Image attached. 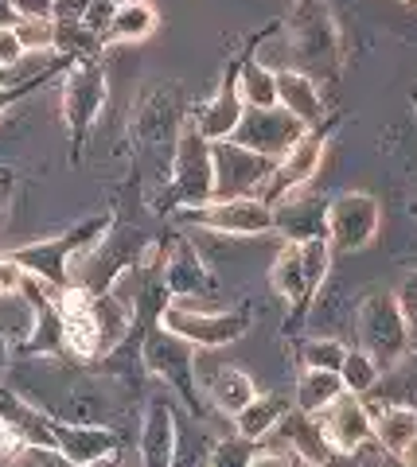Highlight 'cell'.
<instances>
[{"instance_id":"cell-27","label":"cell","mask_w":417,"mask_h":467,"mask_svg":"<svg viewBox=\"0 0 417 467\" xmlns=\"http://www.w3.org/2000/svg\"><path fill=\"white\" fill-rule=\"evenodd\" d=\"M339 382L348 393H355V398H367V393L379 389L382 370L375 367V358H370L367 350L348 347V358H343V367H339Z\"/></svg>"},{"instance_id":"cell-30","label":"cell","mask_w":417,"mask_h":467,"mask_svg":"<svg viewBox=\"0 0 417 467\" xmlns=\"http://www.w3.org/2000/svg\"><path fill=\"white\" fill-rule=\"evenodd\" d=\"M257 444L242 441V436H226V441H214L211 444V460L207 467H250Z\"/></svg>"},{"instance_id":"cell-1","label":"cell","mask_w":417,"mask_h":467,"mask_svg":"<svg viewBox=\"0 0 417 467\" xmlns=\"http://www.w3.org/2000/svg\"><path fill=\"white\" fill-rule=\"evenodd\" d=\"M188 125V106H183V86L180 82H149L141 90L137 106H133V144L145 168L152 171V187H149V202L164 192L168 171H172V156H176V140Z\"/></svg>"},{"instance_id":"cell-19","label":"cell","mask_w":417,"mask_h":467,"mask_svg":"<svg viewBox=\"0 0 417 467\" xmlns=\"http://www.w3.org/2000/svg\"><path fill=\"white\" fill-rule=\"evenodd\" d=\"M370 425H375V441L382 444L386 456L406 460L417 448V409L401 401H367Z\"/></svg>"},{"instance_id":"cell-44","label":"cell","mask_w":417,"mask_h":467,"mask_svg":"<svg viewBox=\"0 0 417 467\" xmlns=\"http://www.w3.org/2000/svg\"><path fill=\"white\" fill-rule=\"evenodd\" d=\"M398 5H417V0H398Z\"/></svg>"},{"instance_id":"cell-8","label":"cell","mask_w":417,"mask_h":467,"mask_svg":"<svg viewBox=\"0 0 417 467\" xmlns=\"http://www.w3.org/2000/svg\"><path fill=\"white\" fill-rule=\"evenodd\" d=\"M355 343L359 350H367L375 358V367L382 374L398 370V362L410 355V331H406V316L398 308L394 292H370L359 300L355 308Z\"/></svg>"},{"instance_id":"cell-13","label":"cell","mask_w":417,"mask_h":467,"mask_svg":"<svg viewBox=\"0 0 417 467\" xmlns=\"http://www.w3.org/2000/svg\"><path fill=\"white\" fill-rule=\"evenodd\" d=\"M183 226L211 230V234H235V238H262L273 234V207L262 199H226V202H203L172 214Z\"/></svg>"},{"instance_id":"cell-35","label":"cell","mask_w":417,"mask_h":467,"mask_svg":"<svg viewBox=\"0 0 417 467\" xmlns=\"http://www.w3.org/2000/svg\"><path fill=\"white\" fill-rule=\"evenodd\" d=\"M250 467H297V456L289 448H262V444H257Z\"/></svg>"},{"instance_id":"cell-42","label":"cell","mask_w":417,"mask_h":467,"mask_svg":"<svg viewBox=\"0 0 417 467\" xmlns=\"http://www.w3.org/2000/svg\"><path fill=\"white\" fill-rule=\"evenodd\" d=\"M5 82H16V75H8V70H0V86Z\"/></svg>"},{"instance_id":"cell-14","label":"cell","mask_w":417,"mask_h":467,"mask_svg":"<svg viewBox=\"0 0 417 467\" xmlns=\"http://www.w3.org/2000/svg\"><path fill=\"white\" fill-rule=\"evenodd\" d=\"M242 113H246V98H242V51H238L235 58H226L219 90H214L207 101H199V106L188 113V121L214 144V140L235 137Z\"/></svg>"},{"instance_id":"cell-38","label":"cell","mask_w":417,"mask_h":467,"mask_svg":"<svg viewBox=\"0 0 417 467\" xmlns=\"http://www.w3.org/2000/svg\"><path fill=\"white\" fill-rule=\"evenodd\" d=\"M401 367H410V378H406V389H410V398L401 401V405H413V409H417V350H410V355L401 358Z\"/></svg>"},{"instance_id":"cell-11","label":"cell","mask_w":417,"mask_h":467,"mask_svg":"<svg viewBox=\"0 0 417 467\" xmlns=\"http://www.w3.org/2000/svg\"><path fill=\"white\" fill-rule=\"evenodd\" d=\"M332 133H336V121H324V125L308 129V133L300 137L293 149L277 160V164H273V175L266 180V187H262V195L257 199H262L266 207H277V202H285L289 195L305 192V187L316 180L320 164H324V152H328Z\"/></svg>"},{"instance_id":"cell-41","label":"cell","mask_w":417,"mask_h":467,"mask_svg":"<svg viewBox=\"0 0 417 467\" xmlns=\"http://www.w3.org/2000/svg\"><path fill=\"white\" fill-rule=\"evenodd\" d=\"M382 467H417L413 460H398V456H386V463Z\"/></svg>"},{"instance_id":"cell-37","label":"cell","mask_w":417,"mask_h":467,"mask_svg":"<svg viewBox=\"0 0 417 467\" xmlns=\"http://www.w3.org/2000/svg\"><path fill=\"white\" fill-rule=\"evenodd\" d=\"M12 350H16V343H12V335L0 327V382H5L8 370H12Z\"/></svg>"},{"instance_id":"cell-31","label":"cell","mask_w":417,"mask_h":467,"mask_svg":"<svg viewBox=\"0 0 417 467\" xmlns=\"http://www.w3.org/2000/svg\"><path fill=\"white\" fill-rule=\"evenodd\" d=\"M398 308L406 316V331H410V347L417 350V273H406L398 285Z\"/></svg>"},{"instance_id":"cell-2","label":"cell","mask_w":417,"mask_h":467,"mask_svg":"<svg viewBox=\"0 0 417 467\" xmlns=\"http://www.w3.org/2000/svg\"><path fill=\"white\" fill-rule=\"evenodd\" d=\"M332 245L328 238H308V242H285L281 254L273 257V269H269V285L273 292L289 304V316L281 324V339L285 343H297L300 327L308 324L312 316V304L320 296V288L332 273Z\"/></svg>"},{"instance_id":"cell-24","label":"cell","mask_w":417,"mask_h":467,"mask_svg":"<svg viewBox=\"0 0 417 467\" xmlns=\"http://www.w3.org/2000/svg\"><path fill=\"white\" fill-rule=\"evenodd\" d=\"M207 398H211V409L223 417H238L254 398H257V386L254 378L242 370V367H219L211 378H207Z\"/></svg>"},{"instance_id":"cell-46","label":"cell","mask_w":417,"mask_h":467,"mask_svg":"<svg viewBox=\"0 0 417 467\" xmlns=\"http://www.w3.org/2000/svg\"><path fill=\"white\" fill-rule=\"evenodd\" d=\"M113 5H118V0H113Z\"/></svg>"},{"instance_id":"cell-32","label":"cell","mask_w":417,"mask_h":467,"mask_svg":"<svg viewBox=\"0 0 417 467\" xmlns=\"http://www.w3.org/2000/svg\"><path fill=\"white\" fill-rule=\"evenodd\" d=\"M24 43L16 36V27L12 24H0V70H8V75H16L20 63H24Z\"/></svg>"},{"instance_id":"cell-47","label":"cell","mask_w":417,"mask_h":467,"mask_svg":"<svg viewBox=\"0 0 417 467\" xmlns=\"http://www.w3.org/2000/svg\"><path fill=\"white\" fill-rule=\"evenodd\" d=\"M293 5H297V0H293Z\"/></svg>"},{"instance_id":"cell-18","label":"cell","mask_w":417,"mask_h":467,"mask_svg":"<svg viewBox=\"0 0 417 467\" xmlns=\"http://www.w3.org/2000/svg\"><path fill=\"white\" fill-rule=\"evenodd\" d=\"M324 441L332 444L339 456H351L367 441H375V425H370V413H367V401L355 398V393H339V398L316 417Z\"/></svg>"},{"instance_id":"cell-29","label":"cell","mask_w":417,"mask_h":467,"mask_svg":"<svg viewBox=\"0 0 417 467\" xmlns=\"http://www.w3.org/2000/svg\"><path fill=\"white\" fill-rule=\"evenodd\" d=\"M24 51H55V20L51 16H16L12 20Z\"/></svg>"},{"instance_id":"cell-15","label":"cell","mask_w":417,"mask_h":467,"mask_svg":"<svg viewBox=\"0 0 417 467\" xmlns=\"http://www.w3.org/2000/svg\"><path fill=\"white\" fill-rule=\"evenodd\" d=\"M308 129L297 121L293 113H285L281 106L277 109H246L242 113V121H238V129H235V144H242V149H250V152H257V156H266V160H277L293 149V144L305 137Z\"/></svg>"},{"instance_id":"cell-43","label":"cell","mask_w":417,"mask_h":467,"mask_svg":"<svg viewBox=\"0 0 417 467\" xmlns=\"http://www.w3.org/2000/svg\"><path fill=\"white\" fill-rule=\"evenodd\" d=\"M410 106H413V113H417V86H413V90H410Z\"/></svg>"},{"instance_id":"cell-16","label":"cell","mask_w":417,"mask_h":467,"mask_svg":"<svg viewBox=\"0 0 417 467\" xmlns=\"http://www.w3.org/2000/svg\"><path fill=\"white\" fill-rule=\"evenodd\" d=\"M161 281H164V292L172 300H195V296H214V292H219L211 269L203 265L199 250L188 238H183V234H172V238H164Z\"/></svg>"},{"instance_id":"cell-21","label":"cell","mask_w":417,"mask_h":467,"mask_svg":"<svg viewBox=\"0 0 417 467\" xmlns=\"http://www.w3.org/2000/svg\"><path fill=\"white\" fill-rule=\"evenodd\" d=\"M324 199H312L305 192L289 195L285 202L273 207V230L285 234V242H308V238H324Z\"/></svg>"},{"instance_id":"cell-9","label":"cell","mask_w":417,"mask_h":467,"mask_svg":"<svg viewBox=\"0 0 417 467\" xmlns=\"http://www.w3.org/2000/svg\"><path fill=\"white\" fill-rule=\"evenodd\" d=\"M141 367H145V374L161 378V382L188 405L192 417L207 420L214 413L211 405H203V393H199V382H195V347L176 339V335L164 331L161 324H152L145 331V343H141Z\"/></svg>"},{"instance_id":"cell-22","label":"cell","mask_w":417,"mask_h":467,"mask_svg":"<svg viewBox=\"0 0 417 467\" xmlns=\"http://www.w3.org/2000/svg\"><path fill=\"white\" fill-rule=\"evenodd\" d=\"M156 27H161V12H156L152 0H118V5H113V16H109V27H106V51L118 47V43L149 39Z\"/></svg>"},{"instance_id":"cell-40","label":"cell","mask_w":417,"mask_h":467,"mask_svg":"<svg viewBox=\"0 0 417 467\" xmlns=\"http://www.w3.org/2000/svg\"><path fill=\"white\" fill-rule=\"evenodd\" d=\"M86 467H125L118 456H106V460H98V463H86Z\"/></svg>"},{"instance_id":"cell-23","label":"cell","mask_w":417,"mask_h":467,"mask_svg":"<svg viewBox=\"0 0 417 467\" xmlns=\"http://www.w3.org/2000/svg\"><path fill=\"white\" fill-rule=\"evenodd\" d=\"M285 413H289V401H285L281 393H257V398L230 420H235V436H242V441H250V444H266V441H273V432H277Z\"/></svg>"},{"instance_id":"cell-12","label":"cell","mask_w":417,"mask_h":467,"mask_svg":"<svg viewBox=\"0 0 417 467\" xmlns=\"http://www.w3.org/2000/svg\"><path fill=\"white\" fill-rule=\"evenodd\" d=\"M211 160H214V199L211 202L257 199L266 180L273 175V160L242 149V144H235V140H214Z\"/></svg>"},{"instance_id":"cell-28","label":"cell","mask_w":417,"mask_h":467,"mask_svg":"<svg viewBox=\"0 0 417 467\" xmlns=\"http://www.w3.org/2000/svg\"><path fill=\"white\" fill-rule=\"evenodd\" d=\"M67 63H70V58L55 55V63H47V67L39 70V75H27V78H16V82H5V86H0V117H5L12 106H20V101H24L27 94H36L43 82H51L55 75H63Z\"/></svg>"},{"instance_id":"cell-45","label":"cell","mask_w":417,"mask_h":467,"mask_svg":"<svg viewBox=\"0 0 417 467\" xmlns=\"http://www.w3.org/2000/svg\"><path fill=\"white\" fill-rule=\"evenodd\" d=\"M410 214H417V202H413V207H410Z\"/></svg>"},{"instance_id":"cell-33","label":"cell","mask_w":417,"mask_h":467,"mask_svg":"<svg viewBox=\"0 0 417 467\" xmlns=\"http://www.w3.org/2000/svg\"><path fill=\"white\" fill-rule=\"evenodd\" d=\"M98 0H55L51 5V20L59 27H70V24H82L86 12H90Z\"/></svg>"},{"instance_id":"cell-25","label":"cell","mask_w":417,"mask_h":467,"mask_svg":"<svg viewBox=\"0 0 417 467\" xmlns=\"http://www.w3.org/2000/svg\"><path fill=\"white\" fill-rule=\"evenodd\" d=\"M339 393H348L339 382V374H328V370H300L297 374V413H305V417H320L328 405H332Z\"/></svg>"},{"instance_id":"cell-34","label":"cell","mask_w":417,"mask_h":467,"mask_svg":"<svg viewBox=\"0 0 417 467\" xmlns=\"http://www.w3.org/2000/svg\"><path fill=\"white\" fill-rule=\"evenodd\" d=\"M24 269L12 261L8 254L0 257V300H8V296H20V285H24Z\"/></svg>"},{"instance_id":"cell-26","label":"cell","mask_w":417,"mask_h":467,"mask_svg":"<svg viewBox=\"0 0 417 467\" xmlns=\"http://www.w3.org/2000/svg\"><path fill=\"white\" fill-rule=\"evenodd\" d=\"M343 358H348V347H343V339H336V335H312V339H300V350H297L300 370L339 374Z\"/></svg>"},{"instance_id":"cell-17","label":"cell","mask_w":417,"mask_h":467,"mask_svg":"<svg viewBox=\"0 0 417 467\" xmlns=\"http://www.w3.org/2000/svg\"><path fill=\"white\" fill-rule=\"evenodd\" d=\"M176 448H180V429H176V409L168 398L152 393L145 413H141V432H137V460L141 467H176Z\"/></svg>"},{"instance_id":"cell-36","label":"cell","mask_w":417,"mask_h":467,"mask_svg":"<svg viewBox=\"0 0 417 467\" xmlns=\"http://www.w3.org/2000/svg\"><path fill=\"white\" fill-rule=\"evenodd\" d=\"M12 192H16V171H12V168H0V226H5V214H8Z\"/></svg>"},{"instance_id":"cell-10","label":"cell","mask_w":417,"mask_h":467,"mask_svg":"<svg viewBox=\"0 0 417 467\" xmlns=\"http://www.w3.org/2000/svg\"><path fill=\"white\" fill-rule=\"evenodd\" d=\"M382 207L375 195L367 192H339L328 199L324 211V238L332 254H363L370 242L379 238Z\"/></svg>"},{"instance_id":"cell-20","label":"cell","mask_w":417,"mask_h":467,"mask_svg":"<svg viewBox=\"0 0 417 467\" xmlns=\"http://www.w3.org/2000/svg\"><path fill=\"white\" fill-rule=\"evenodd\" d=\"M277 106L285 113H293L305 129H316V125L328 121V106H324L320 82H312L308 75H300L297 67L277 70Z\"/></svg>"},{"instance_id":"cell-6","label":"cell","mask_w":417,"mask_h":467,"mask_svg":"<svg viewBox=\"0 0 417 467\" xmlns=\"http://www.w3.org/2000/svg\"><path fill=\"white\" fill-rule=\"evenodd\" d=\"M106 98H109V82L102 55L70 58L63 70V125L70 140V164L82 160L86 140H90L98 117L106 109Z\"/></svg>"},{"instance_id":"cell-3","label":"cell","mask_w":417,"mask_h":467,"mask_svg":"<svg viewBox=\"0 0 417 467\" xmlns=\"http://www.w3.org/2000/svg\"><path fill=\"white\" fill-rule=\"evenodd\" d=\"M113 218H118L113 211L90 214V218H82L78 226L55 234V238L27 242V245H20V250H8V257L16 261L27 276H36L39 285H47L51 292H63V288H70V273H75V265L106 238Z\"/></svg>"},{"instance_id":"cell-39","label":"cell","mask_w":417,"mask_h":467,"mask_svg":"<svg viewBox=\"0 0 417 467\" xmlns=\"http://www.w3.org/2000/svg\"><path fill=\"white\" fill-rule=\"evenodd\" d=\"M20 448H24V444L12 441L8 429H5V420H0V467H8V463H12V456H16Z\"/></svg>"},{"instance_id":"cell-7","label":"cell","mask_w":417,"mask_h":467,"mask_svg":"<svg viewBox=\"0 0 417 467\" xmlns=\"http://www.w3.org/2000/svg\"><path fill=\"white\" fill-rule=\"evenodd\" d=\"M161 327L172 331L176 339L192 343L195 350H219L238 343L242 335H250L254 327V304L242 300L235 308H195L188 300H168V308L161 312Z\"/></svg>"},{"instance_id":"cell-4","label":"cell","mask_w":417,"mask_h":467,"mask_svg":"<svg viewBox=\"0 0 417 467\" xmlns=\"http://www.w3.org/2000/svg\"><path fill=\"white\" fill-rule=\"evenodd\" d=\"M289 39L300 75L328 86L339 78L348 47H343V32L324 0H297L289 12Z\"/></svg>"},{"instance_id":"cell-5","label":"cell","mask_w":417,"mask_h":467,"mask_svg":"<svg viewBox=\"0 0 417 467\" xmlns=\"http://www.w3.org/2000/svg\"><path fill=\"white\" fill-rule=\"evenodd\" d=\"M214 199V160H211V140L188 121L176 140V156H172V171L164 192L156 195L149 207L156 214H176L188 207H203Z\"/></svg>"}]
</instances>
